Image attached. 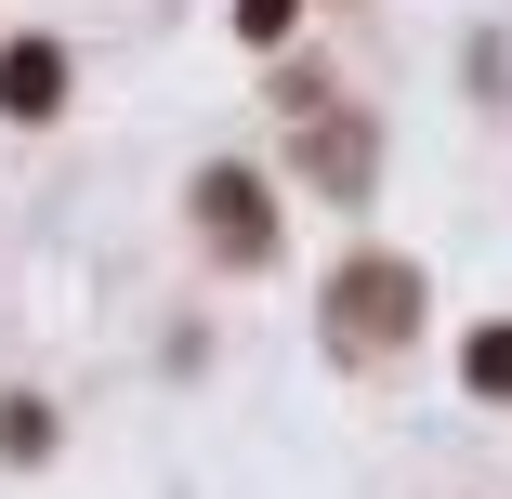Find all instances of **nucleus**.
<instances>
[{
    "instance_id": "20e7f679",
    "label": "nucleus",
    "mask_w": 512,
    "mask_h": 499,
    "mask_svg": "<svg viewBox=\"0 0 512 499\" xmlns=\"http://www.w3.org/2000/svg\"><path fill=\"white\" fill-rule=\"evenodd\" d=\"M473 381H486V394H512V329H486V342H473Z\"/></svg>"
},
{
    "instance_id": "f03ea898",
    "label": "nucleus",
    "mask_w": 512,
    "mask_h": 499,
    "mask_svg": "<svg viewBox=\"0 0 512 499\" xmlns=\"http://www.w3.org/2000/svg\"><path fill=\"white\" fill-rule=\"evenodd\" d=\"M53 40H27V53H0V106H14V119H53Z\"/></svg>"
},
{
    "instance_id": "f257e3e1",
    "label": "nucleus",
    "mask_w": 512,
    "mask_h": 499,
    "mask_svg": "<svg viewBox=\"0 0 512 499\" xmlns=\"http://www.w3.org/2000/svg\"><path fill=\"white\" fill-rule=\"evenodd\" d=\"M407 316H421V276H394V263H355V276H342V329H355V342H381V329H407Z\"/></svg>"
},
{
    "instance_id": "7ed1b4c3",
    "label": "nucleus",
    "mask_w": 512,
    "mask_h": 499,
    "mask_svg": "<svg viewBox=\"0 0 512 499\" xmlns=\"http://www.w3.org/2000/svg\"><path fill=\"white\" fill-rule=\"evenodd\" d=\"M211 224H224V250H263V184L250 171H211Z\"/></svg>"
},
{
    "instance_id": "39448f33",
    "label": "nucleus",
    "mask_w": 512,
    "mask_h": 499,
    "mask_svg": "<svg viewBox=\"0 0 512 499\" xmlns=\"http://www.w3.org/2000/svg\"><path fill=\"white\" fill-rule=\"evenodd\" d=\"M237 27H250V40H276V27H289V0H237Z\"/></svg>"
}]
</instances>
